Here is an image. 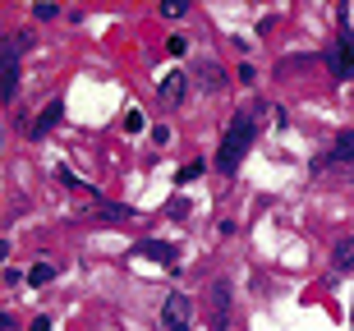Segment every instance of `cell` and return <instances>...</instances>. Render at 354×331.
Wrapping results in <instances>:
<instances>
[{
	"label": "cell",
	"instance_id": "cell-14",
	"mask_svg": "<svg viewBox=\"0 0 354 331\" xmlns=\"http://www.w3.org/2000/svg\"><path fill=\"white\" fill-rule=\"evenodd\" d=\"M55 14H60L55 0H37V5H32V19H55Z\"/></svg>",
	"mask_w": 354,
	"mask_h": 331
},
{
	"label": "cell",
	"instance_id": "cell-7",
	"mask_svg": "<svg viewBox=\"0 0 354 331\" xmlns=\"http://www.w3.org/2000/svg\"><path fill=\"white\" fill-rule=\"evenodd\" d=\"M60 115H65V106H60V102H51V106H46L37 120H32V124H28V133H32V138H41V133H51L55 124H60Z\"/></svg>",
	"mask_w": 354,
	"mask_h": 331
},
{
	"label": "cell",
	"instance_id": "cell-19",
	"mask_svg": "<svg viewBox=\"0 0 354 331\" xmlns=\"http://www.w3.org/2000/svg\"><path fill=\"white\" fill-rule=\"evenodd\" d=\"M28 331H51V318H32V327Z\"/></svg>",
	"mask_w": 354,
	"mask_h": 331
},
{
	"label": "cell",
	"instance_id": "cell-13",
	"mask_svg": "<svg viewBox=\"0 0 354 331\" xmlns=\"http://www.w3.org/2000/svg\"><path fill=\"white\" fill-rule=\"evenodd\" d=\"M161 14L166 19H184L189 14V0H161Z\"/></svg>",
	"mask_w": 354,
	"mask_h": 331
},
{
	"label": "cell",
	"instance_id": "cell-20",
	"mask_svg": "<svg viewBox=\"0 0 354 331\" xmlns=\"http://www.w3.org/2000/svg\"><path fill=\"white\" fill-rule=\"evenodd\" d=\"M345 171H350V180H354V166H345Z\"/></svg>",
	"mask_w": 354,
	"mask_h": 331
},
{
	"label": "cell",
	"instance_id": "cell-6",
	"mask_svg": "<svg viewBox=\"0 0 354 331\" xmlns=\"http://www.w3.org/2000/svg\"><path fill=\"white\" fill-rule=\"evenodd\" d=\"M327 69L336 79H354V46L350 41H336V51L327 55Z\"/></svg>",
	"mask_w": 354,
	"mask_h": 331
},
{
	"label": "cell",
	"instance_id": "cell-3",
	"mask_svg": "<svg viewBox=\"0 0 354 331\" xmlns=\"http://www.w3.org/2000/svg\"><path fill=\"white\" fill-rule=\"evenodd\" d=\"M207 322H212V331L230 327V285L225 281H212L207 285Z\"/></svg>",
	"mask_w": 354,
	"mask_h": 331
},
{
	"label": "cell",
	"instance_id": "cell-2",
	"mask_svg": "<svg viewBox=\"0 0 354 331\" xmlns=\"http://www.w3.org/2000/svg\"><path fill=\"white\" fill-rule=\"evenodd\" d=\"M161 327L166 331H189L194 327V299H189V294H166V304H161Z\"/></svg>",
	"mask_w": 354,
	"mask_h": 331
},
{
	"label": "cell",
	"instance_id": "cell-5",
	"mask_svg": "<svg viewBox=\"0 0 354 331\" xmlns=\"http://www.w3.org/2000/svg\"><path fill=\"white\" fill-rule=\"evenodd\" d=\"M184 93H189V74H180V69H171L166 79L157 83V97H161V106H180Z\"/></svg>",
	"mask_w": 354,
	"mask_h": 331
},
{
	"label": "cell",
	"instance_id": "cell-15",
	"mask_svg": "<svg viewBox=\"0 0 354 331\" xmlns=\"http://www.w3.org/2000/svg\"><path fill=\"white\" fill-rule=\"evenodd\" d=\"M143 111H124V133H143Z\"/></svg>",
	"mask_w": 354,
	"mask_h": 331
},
{
	"label": "cell",
	"instance_id": "cell-4",
	"mask_svg": "<svg viewBox=\"0 0 354 331\" xmlns=\"http://www.w3.org/2000/svg\"><path fill=\"white\" fill-rule=\"evenodd\" d=\"M133 253H138V258H147V263H161V267H175V263H180V249H175V244H166V239H143Z\"/></svg>",
	"mask_w": 354,
	"mask_h": 331
},
{
	"label": "cell",
	"instance_id": "cell-12",
	"mask_svg": "<svg viewBox=\"0 0 354 331\" xmlns=\"http://www.w3.org/2000/svg\"><path fill=\"white\" fill-rule=\"evenodd\" d=\"M55 272H60V267L41 258V263H32V272H28V281H32V285H46V281H55Z\"/></svg>",
	"mask_w": 354,
	"mask_h": 331
},
{
	"label": "cell",
	"instance_id": "cell-10",
	"mask_svg": "<svg viewBox=\"0 0 354 331\" xmlns=\"http://www.w3.org/2000/svg\"><path fill=\"white\" fill-rule=\"evenodd\" d=\"M331 267H336V272H354V235L331 249Z\"/></svg>",
	"mask_w": 354,
	"mask_h": 331
},
{
	"label": "cell",
	"instance_id": "cell-9",
	"mask_svg": "<svg viewBox=\"0 0 354 331\" xmlns=\"http://www.w3.org/2000/svg\"><path fill=\"white\" fill-rule=\"evenodd\" d=\"M331 161H341V166H354V129L336 133V143H331Z\"/></svg>",
	"mask_w": 354,
	"mask_h": 331
},
{
	"label": "cell",
	"instance_id": "cell-1",
	"mask_svg": "<svg viewBox=\"0 0 354 331\" xmlns=\"http://www.w3.org/2000/svg\"><path fill=\"white\" fill-rule=\"evenodd\" d=\"M253 138H258V129H253V115H235L230 124H225V138H221V152H216V166H221L225 175L239 171V161H244V152L253 147Z\"/></svg>",
	"mask_w": 354,
	"mask_h": 331
},
{
	"label": "cell",
	"instance_id": "cell-17",
	"mask_svg": "<svg viewBox=\"0 0 354 331\" xmlns=\"http://www.w3.org/2000/svg\"><path fill=\"white\" fill-rule=\"evenodd\" d=\"M166 51H171V55H184V51H189V37H180V32H175V37H166Z\"/></svg>",
	"mask_w": 354,
	"mask_h": 331
},
{
	"label": "cell",
	"instance_id": "cell-16",
	"mask_svg": "<svg viewBox=\"0 0 354 331\" xmlns=\"http://www.w3.org/2000/svg\"><path fill=\"white\" fill-rule=\"evenodd\" d=\"M97 212H102L106 221H124V216H129V207H120V202H106V207H97Z\"/></svg>",
	"mask_w": 354,
	"mask_h": 331
},
{
	"label": "cell",
	"instance_id": "cell-8",
	"mask_svg": "<svg viewBox=\"0 0 354 331\" xmlns=\"http://www.w3.org/2000/svg\"><path fill=\"white\" fill-rule=\"evenodd\" d=\"M0 93H5V102L19 93V55H14V51H5V69H0Z\"/></svg>",
	"mask_w": 354,
	"mask_h": 331
},
{
	"label": "cell",
	"instance_id": "cell-11",
	"mask_svg": "<svg viewBox=\"0 0 354 331\" xmlns=\"http://www.w3.org/2000/svg\"><path fill=\"white\" fill-rule=\"evenodd\" d=\"M198 83H203L207 93H216V88H221V83H225L221 65H216V60H203V65H198Z\"/></svg>",
	"mask_w": 354,
	"mask_h": 331
},
{
	"label": "cell",
	"instance_id": "cell-18",
	"mask_svg": "<svg viewBox=\"0 0 354 331\" xmlns=\"http://www.w3.org/2000/svg\"><path fill=\"white\" fill-rule=\"evenodd\" d=\"M194 175H203V161H189V166H184V171H180V185H189Z\"/></svg>",
	"mask_w": 354,
	"mask_h": 331
}]
</instances>
